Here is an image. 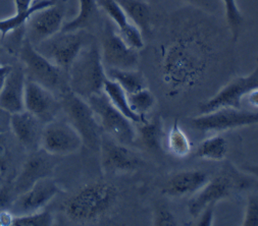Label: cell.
<instances>
[{"label": "cell", "instance_id": "4", "mask_svg": "<svg viewBox=\"0 0 258 226\" xmlns=\"http://www.w3.org/2000/svg\"><path fill=\"white\" fill-rule=\"evenodd\" d=\"M251 183L231 163H227L221 171L209 178L206 185L198 191L188 202V212L191 217L197 218L208 205L219 203L230 198L236 192L247 189Z\"/></svg>", "mask_w": 258, "mask_h": 226}, {"label": "cell", "instance_id": "16", "mask_svg": "<svg viewBox=\"0 0 258 226\" xmlns=\"http://www.w3.org/2000/svg\"><path fill=\"white\" fill-rule=\"evenodd\" d=\"M62 189L51 176L42 178L29 190L18 195L10 206L15 216L25 215L46 208Z\"/></svg>", "mask_w": 258, "mask_h": 226}, {"label": "cell", "instance_id": "25", "mask_svg": "<svg viewBox=\"0 0 258 226\" xmlns=\"http://www.w3.org/2000/svg\"><path fill=\"white\" fill-rule=\"evenodd\" d=\"M103 92L111 102V104L119 110L126 118L130 119L133 123H141L145 121L147 118L142 117L141 115L135 113L128 103L127 94L124 90L114 81L110 79H106L103 86Z\"/></svg>", "mask_w": 258, "mask_h": 226}, {"label": "cell", "instance_id": "23", "mask_svg": "<svg viewBox=\"0 0 258 226\" xmlns=\"http://www.w3.org/2000/svg\"><path fill=\"white\" fill-rule=\"evenodd\" d=\"M137 138H139L142 145L151 152L163 150L164 129L163 123L159 117L152 120L146 119L145 121L137 124Z\"/></svg>", "mask_w": 258, "mask_h": 226}, {"label": "cell", "instance_id": "38", "mask_svg": "<svg viewBox=\"0 0 258 226\" xmlns=\"http://www.w3.org/2000/svg\"><path fill=\"white\" fill-rule=\"evenodd\" d=\"M14 219L15 215L10 208L0 209V226H13Z\"/></svg>", "mask_w": 258, "mask_h": 226}, {"label": "cell", "instance_id": "7", "mask_svg": "<svg viewBox=\"0 0 258 226\" xmlns=\"http://www.w3.org/2000/svg\"><path fill=\"white\" fill-rule=\"evenodd\" d=\"M86 101L93 109L104 133L126 146L136 143L137 131L133 122L111 104L104 92L93 95Z\"/></svg>", "mask_w": 258, "mask_h": 226}, {"label": "cell", "instance_id": "12", "mask_svg": "<svg viewBox=\"0 0 258 226\" xmlns=\"http://www.w3.org/2000/svg\"><path fill=\"white\" fill-rule=\"evenodd\" d=\"M100 166L105 175H118L139 170L145 163L130 146L118 143L108 134H102L99 147Z\"/></svg>", "mask_w": 258, "mask_h": 226}, {"label": "cell", "instance_id": "10", "mask_svg": "<svg viewBox=\"0 0 258 226\" xmlns=\"http://www.w3.org/2000/svg\"><path fill=\"white\" fill-rule=\"evenodd\" d=\"M190 123L194 129L203 133L224 132L258 124V112L243 108L225 107L200 114L192 118Z\"/></svg>", "mask_w": 258, "mask_h": 226}, {"label": "cell", "instance_id": "1", "mask_svg": "<svg viewBox=\"0 0 258 226\" xmlns=\"http://www.w3.org/2000/svg\"><path fill=\"white\" fill-rule=\"evenodd\" d=\"M197 25L177 27L157 50V67L169 97L192 91L207 76L213 50Z\"/></svg>", "mask_w": 258, "mask_h": 226}, {"label": "cell", "instance_id": "15", "mask_svg": "<svg viewBox=\"0 0 258 226\" xmlns=\"http://www.w3.org/2000/svg\"><path fill=\"white\" fill-rule=\"evenodd\" d=\"M58 158L42 149L30 153L19 173L11 182L15 196L29 190L38 180L51 176L58 164Z\"/></svg>", "mask_w": 258, "mask_h": 226}, {"label": "cell", "instance_id": "40", "mask_svg": "<svg viewBox=\"0 0 258 226\" xmlns=\"http://www.w3.org/2000/svg\"><path fill=\"white\" fill-rule=\"evenodd\" d=\"M34 0H14L16 13H24L28 11L34 4Z\"/></svg>", "mask_w": 258, "mask_h": 226}, {"label": "cell", "instance_id": "9", "mask_svg": "<svg viewBox=\"0 0 258 226\" xmlns=\"http://www.w3.org/2000/svg\"><path fill=\"white\" fill-rule=\"evenodd\" d=\"M83 146L80 133L66 116H57L43 126L40 149L50 155L69 156L80 151Z\"/></svg>", "mask_w": 258, "mask_h": 226}, {"label": "cell", "instance_id": "6", "mask_svg": "<svg viewBox=\"0 0 258 226\" xmlns=\"http://www.w3.org/2000/svg\"><path fill=\"white\" fill-rule=\"evenodd\" d=\"M18 54L28 81L42 85L49 89L54 94H56L55 92H58L60 96L70 90L64 89L62 73L67 71L53 64L44 55H42L26 37L22 42Z\"/></svg>", "mask_w": 258, "mask_h": 226}, {"label": "cell", "instance_id": "18", "mask_svg": "<svg viewBox=\"0 0 258 226\" xmlns=\"http://www.w3.org/2000/svg\"><path fill=\"white\" fill-rule=\"evenodd\" d=\"M44 123L27 110L11 114L10 131L28 153L40 149Z\"/></svg>", "mask_w": 258, "mask_h": 226}, {"label": "cell", "instance_id": "37", "mask_svg": "<svg viewBox=\"0 0 258 226\" xmlns=\"http://www.w3.org/2000/svg\"><path fill=\"white\" fill-rule=\"evenodd\" d=\"M214 208H216V204H211L202 210V212L197 217L198 226H211L213 224Z\"/></svg>", "mask_w": 258, "mask_h": 226}, {"label": "cell", "instance_id": "11", "mask_svg": "<svg viewBox=\"0 0 258 226\" xmlns=\"http://www.w3.org/2000/svg\"><path fill=\"white\" fill-rule=\"evenodd\" d=\"M100 52L105 68L136 69L139 64V51L123 41L111 21L102 29Z\"/></svg>", "mask_w": 258, "mask_h": 226}, {"label": "cell", "instance_id": "20", "mask_svg": "<svg viewBox=\"0 0 258 226\" xmlns=\"http://www.w3.org/2000/svg\"><path fill=\"white\" fill-rule=\"evenodd\" d=\"M97 4L128 46L138 51L142 50L145 46L142 32L127 18L116 0H97Z\"/></svg>", "mask_w": 258, "mask_h": 226}, {"label": "cell", "instance_id": "30", "mask_svg": "<svg viewBox=\"0 0 258 226\" xmlns=\"http://www.w3.org/2000/svg\"><path fill=\"white\" fill-rule=\"evenodd\" d=\"M9 133L10 131L0 133V176L4 178L11 176L16 157L12 137H10Z\"/></svg>", "mask_w": 258, "mask_h": 226}, {"label": "cell", "instance_id": "3", "mask_svg": "<svg viewBox=\"0 0 258 226\" xmlns=\"http://www.w3.org/2000/svg\"><path fill=\"white\" fill-rule=\"evenodd\" d=\"M106 79V69L98 45L95 42L86 44L68 70L69 89L87 100L103 92Z\"/></svg>", "mask_w": 258, "mask_h": 226}, {"label": "cell", "instance_id": "32", "mask_svg": "<svg viewBox=\"0 0 258 226\" xmlns=\"http://www.w3.org/2000/svg\"><path fill=\"white\" fill-rule=\"evenodd\" d=\"M54 221L53 213L46 207L37 212L15 216L13 226H52Z\"/></svg>", "mask_w": 258, "mask_h": 226}, {"label": "cell", "instance_id": "45", "mask_svg": "<svg viewBox=\"0 0 258 226\" xmlns=\"http://www.w3.org/2000/svg\"><path fill=\"white\" fill-rule=\"evenodd\" d=\"M0 54H2V46H0ZM0 63H2V62H0Z\"/></svg>", "mask_w": 258, "mask_h": 226}, {"label": "cell", "instance_id": "19", "mask_svg": "<svg viewBox=\"0 0 258 226\" xmlns=\"http://www.w3.org/2000/svg\"><path fill=\"white\" fill-rule=\"evenodd\" d=\"M209 180L207 172L199 169L182 170L173 173L163 183L160 193L169 198L192 197Z\"/></svg>", "mask_w": 258, "mask_h": 226}, {"label": "cell", "instance_id": "13", "mask_svg": "<svg viewBox=\"0 0 258 226\" xmlns=\"http://www.w3.org/2000/svg\"><path fill=\"white\" fill-rule=\"evenodd\" d=\"M255 89H258V61L250 74L232 80L216 95L200 103L199 113H209L225 107L242 108L243 100Z\"/></svg>", "mask_w": 258, "mask_h": 226}, {"label": "cell", "instance_id": "36", "mask_svg": "<svg viewBox=\"0 0 258 226\" xmlns=\"http://www.w3.org/2000/svg\"><path fill=\"white\" fill-rule=\"evenodd\" d=\"M16 196L13 192L11 182L4 185L2 188H0V209L10 208Z\"/></svg>", "mask_w": 258, "mask_h": 226}, {"label": "cell", "instance_id": "17", "mask_svg": "<svg viewBox=\"0 0 258 226\" xmlns=\"http://www.w3.org/2000/svg\"><path fill=\"white\" fill-rule=\"evenodd\" d=\"M25 110L46 123L62 112L60 99L49 89L32 81L26 82Z\"/></svg>", "mask_w": 258, "mask_h": 226}, {"label": "cell", "instance_id": "34", "mask_svg": "<svg viewBox=\"0 0 258 226\" xmlns=\"http://www.w3.org/2000/svg\"><path fill=\"white\" fill-rule=\"evenodd\" d=\"M152 224L154 226H177L179 222L173 212L167 207L160 205L154 210Z\"/></svg>", "mask_w": 258, "mask_h": 226}, {"label": "cell", "instance_id": "8", "mask_svg": "<svg viewBox=\"0 0 258 226\" xmlns=\"http://www.w3.org/2000/svg\"><path fill=\"white\" fill-rule=\"evenodd\" d=\"M84 31H59L38 44L35 48L53 64L68 72L86 45Z\"/></svg>", "mask_w": 258, "mask_h": 226}, {"label": "cell", "instance_id": "2", "mask_svg": "<svg viewBox=\"0 0 258 226\" xmlns=\"http://www.w3.org/2000/svg\"><path fill=\"white\" fill-rule=\"evenodd\" d=\"M120 199V191L115 184L105 179L93 180L66 199L60 210L74 224H99L111 219L119 207Z\"/></svg>", "mask_w": 258, "mask_h": 226}, {"label": "cell", "instance_id": "43", "mask_svg": "<svg viewBox=\"0 0 258 226\" xmlns=\"http://www.w3.org/2000/svg\"><path fill=\"white\" fill-rule=\"evenodd\" d=\"M245 173L250 174L258 179V165L254 164H244L241 168Z\"/></svg>", "mask_w": 258, "mask_h": 226}, {"label": "cell", "instance_id": "21", "mask_svg": "<svg viewBox=\"0 0 258 226\" xmlns=\"http://www.w3.org/2000/svg\"><path fill=\"white\" fill-rule=\"evenodd\" d=\"M26 73L23 66H13L0 91V108L10 114L25 110Z\"/></svg>", "mask_w": 258, "mask_h": 226}, {"label": "cell", "instance_id": "26", "mask_svg": "<svg viewBox=\"0 0 258 226\" xmlns=\"http://www.w3.org/2000/svg\"><path fill=\"white\" fill-rule=\"evenodd\" d=\"M79 12L75 19L63 23L61 31H79L91 27L99 16L97 0H78Z\"/></svg>", "mask_w": 258, "mask_h": 226}, {"label": "cell", "instance_id": "31", "mask_svg": "<svg viewBox=\"0 0 258 226\" xmlns=\"http://www.w3.org/2000/svg\"><path fill=\"white\" fill-rule=\"evenodd\" d=\"M127 99L132 110L142 117H145L156 104V98L148 88L132 94H127Z\"/></svg>", "mask_w": 258, "mask_h": 226}, {"label": "cell", "instance_id": "14", "mask_svg": "<svg viewBox=\"0 0 258 226\" xmlns=\"http://www.w3.org/2000/svg\"><path fill=\"white\" fill-rule=\"evenodd\" d=\"M68 0L57 2L35 13L25 25V37L34 46L61 31L67 13Z\"/></svg>", "mask_w": 258, "mask_h": 226}, {"label": "cell", "instance_id": "44", "mask_svg": "<svg viewBox=\"0 0 258 226\" xmlns=\"http://www.w3.org/2000/svg\"><path fill=\"white\" fill-rule=\"evenodd\" d=\"M6 77H7V76H6ZM6 77H0V91H2V88H3V85H4V82H5Z\"/></svg>", "mask_w": 258, "mask_h": 226}, {"label": "cell", "instance_id": "35", "mask_svg": "<svg viewBox=\"0 0 258 226\" xmlns=\"http://www.w3.org/2000/svg\"><path fill=\"white\" fill-rule=\"evenodd\" d=\"M243 226H258V194H250L247 198Z\"/></svg>", "mask_w": 258, "mask_h": 226}, {"label": "cell", "instance_id": "42", "mask_svg": "<svg viewBox=\"0 0 258 226\" xmlns=\"http://www.w3.org/2000/svg\"><path fill=\"white\" fill-rule=\"evenodd\" d=\"M184 2H187L203 10H209L211 8V0H184Z\"/></svg>", "mask_w": 258, "mask_h": 226}, {"label": "cell", "instance_id": "33", "mask_svg": "<svg viewBox=\"0 0 258 226\" xmlns=\"http://www.w3.org/2000/svg\"><path fill=\"white\" fill-rule=\"evenodd\" d=\"M223 4H224L225 16L231 32L232 40L233 42H237L240 37L241 29L244 23L243 15L238 8L236 0H223Z\"/></svg>", "mask_w": 258, "mask_h": 226}, {"label": "cell", "instance_id": "41", "mask_svg": "<svg viewBox=\"0 0 258 226\" xmlns=\"http://www.w3.org/2000/svg\"><path fill=\"white\" fill-rule=\"evenodd\" d=\"M245 100L247 101V103L251 106V107H254V108H258V89H255L253 90L252 92H250Z\"/></svg>", "mask_w": 258, "mask_h": 226}, {"label": "cell", "instance_id": "5", "mask_svg": "<svg viewBox=\"0 0 258 226\" xmlns=\"http://www.w3.org/2000/svg\"><path fill=\"white\" fill-rule=\"evenodd\" d=\"M59 99L64 116L80 133L84 146L91 151H99L103 129L89 103L71 90Z\"/></svg>", "mask_w": 258, "mask_h": 226}, {"label": "cell", "instance_id": "39", "mask_svg": "<svg viewBox=\"0 0 258 226\" xmlns=\"http://www.w3.org/2000/svg\"><path fill=\"white\" fill-rule=\"evenodd\" d=\"M10 123H11V114L0 108V133L10 131Z\"/></svg>", "mask_w": 258, "mask_h": 226}, {"label": "cell", "instance_id": "27", "mask_svg": "<svg viewBox=\"0 0 258 226\" xmlns=\"http://www.w3.org/2000/svg\"><path fill=\"white\" fill-rule=\"evenodd\" d=\"M230 151V144L226 137L218 133L211 135L197 147L195 157L210 161H223Z\"/></svg>", "mask_w": 258, "mask_h": 226}, {"label": "cell", "instance_id": "28", "mask_svg": "<svg viewBox=\"0 0 258 226\" xmlns=\"http://www.w3.org/2000/svg\"><path fill=\"white\" fill-rule=\"evenodd\" d=\"M108 79L116 82L126 94H132L148 88L145 76L137 69L105 68Z\"/></svg>", "mask_w": 258, "mask_h": 226}, {"label": "cell", "instance_id": "29", "mask_svg": "<svg viewBox=\"0 0 258 226\" xmlns=\"http://www.w3.org/2000/svg\"><path fill=\"white\" fill-rule=\"evenodd\" d=\"M56 2L57 0H41V2L34 4L28 11L24 13H16L10 18L0 20V36H2V38H5L13 32L24 29L29 19L35 13L54 5Z\"/></svg>", "mask_w": 258, "mask_h": 226}, {"label": "cell", "instance_id": "22", "mask_svg": "<svg viewBox=\"0 0 258 226\" xmlns=\"http://www.w3.org/2000/svg\"><path fill=\"white\" fill-rule=\"evenodd\" d=\"M163 149L176 158H186L192 152V143L187 133L181 127L179 120L175 119L169 130L165 132Z\"/></svg>", "mask_w": 258, "mask_h": 226}, {"label": "cell", "instance_id": "24", "mask_svg": "<svg viewBox=\"0 0 258 226\" xmlns=\"http://www.w3.org/2000/svg\"><path fill=\"white\" fill-rule=\"evenodd\" d=\"M124 11L130 21L137 26L142 34L151 31L152 10L149 4L144 0H116Z\"/></svg>", "mask_w": 258, "mask_h": 226}]
</instances>
